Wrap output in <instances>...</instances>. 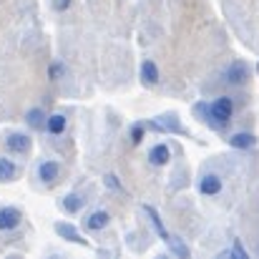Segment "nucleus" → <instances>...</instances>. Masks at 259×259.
Listing matches in <instances>:
<instances>
[{"label": "nucleus", "mask_w": 259, "mask_h": 259, "mask_svg": "<svg viewBox=\"0 0 259 259\" xmlns=\"http://www.w3.org/2000/svg\"><path fill=\"white\" fill-rule=\"evenodd\" d=\"M234 111H237V103H234V96H217L211 103H209V118L204 121L211 131H227L234 121Z\"/></svg>", "instance_id": "nucleus-1"}, {"label": "nucleus", "mask_w": 259, "mask_h": 259, "mask_svg": "<svg viewBox=\"0 0 259 259\" xmlns=\"http://www.w3.org/2000/svg\"><path fill=\"white\" fill-rule=\"evenodd\" d=\"M144 214L149 217V222H151V227L156 229V234L161 237V242H164V244H166V247L171 249V254H176V257H184V259H186L189 254H191V252H189V247H186V244H184L181 239H176V237H174L171 232L166 229V224L161 222V217H159V211H156L154 206L144 204Z\"/></svg>", "instance_id": "nucleus-2"}, {"label": "nucleus", "mask_w": 259, "mask_h": 259, "mask_svg": "<svg viewBox=\"0 0 259 259\" xmlns=\"http://www.w3.org/2000/svg\"><path fill=\"white\" fill-rule=\"evenodd\" d=\"M3 144H5V151L13 154V156H28L30 149H33V139L23 131H10Z\"/></svg>", "instance_id": "nucleus-3"}, {"label": "nucleus", "mask_w": 259, "mask_h": 259, "mask_svg": "<svg viewBox=\"0 0 259 259\" xmlns=\"http://www.w3.org/2000/svg\"><path fill=\"white\" fill-rule=\"evenodd\" d=\"M222 81L227 83V86H244L247 81H249V63H244V61H234V63H229L224 71H222Z\"/></svg>", "instance_id": "nucleus-4"}, {"label": "nucleus", "mask_w": 259, "mask_h": 259, "mask_svg": "<svg viewBox=\"0 0 259 259\" xmlns=\"http://www.w3.org/2000/svg\"><path fill=\"white\" fill-rule=\"evenodd\" d=\"M222 186H224V181H222V176L217 171L201 174L199 181H196V191L201 196H217V194H222Z\"/></svg>", "instance_id": "nucleus-5"}, {"label": "nucleus", "mask_w": 259, "mask_h": 259, "mask_svg": "<svg viewBox=\"0 0 259 259\" xmlns=\"http://www.w3.org/2000/svg\"><path fill=\"white\" fill-rule=\"evenodd\" d=\"M146 126H149V128H154V131H159V134H186V131H184V126L179 123L176 113H164V116H159V118L149 121Z\"/></svg>", "instance_id": "nucleus-6"}, {"label": "nucleus", "mask_w": 259, "mask_h": 259, "mask_svg": "<svg viewBox=\"0 0 259 259\" xmlns=\"http://www.w3.org/2000/svg\"><path fill=\"white\" fill-rule=\"evenodd\" d=\"M139 78L146 88H156L161 83V73H159V66L151 61V58H144L141 66H139Z\"/></svg>", "instance_id": "nucleus-7"}, {"label": "nucleus", "mask_w": 259, "mask_h": 259, "mask_svg": "<svg viewBox=\"0 0 259 259\" xmlns=\"http://www.w3.org/2000/svg\"><path fill=\"white\" fill-rule=\"evenodd\" d=\"M23 224V211L18 206H0V232H15Z\"/></svg>", "instance_id": "nucleus-8"}, {"label": "nucleus", "mask_w": 259, "mask_h": 259, "mask_svg": "<svg viewBox=\"0 0 259 259\" xmlns=\"http://www.w3.org/2000/svg\"><path fill=\"white\" fill-rule=\"evenodd\" d=\"M35 176H38V181H43L46 186H51V184H56L58 176H61V164L53 161V159H43V161L38 164V169H35Z\"/></svg>", "instance_id": "nucleus-9"}, {"label": "nucleus", "mask_w": 259, "mask_h": 259, "mask_svg": "<svg viewBox=\"0 0 259 259\" xmlns=\"http://www.w3.org/2000/svg\"><path fill=\"white\" fill-rule=\"evenodd\" d=\"M56 234L61 237V239H66V242H71V244H81V247H88V239L71 224V222H56Z\"/></svg>", "instance_id": "nucleus-10"}, {"label": "nucleus", "mask_w": 259, "mask_h": 259, "mask_svg": "<svg viewBox=\"0 0 259 259\" xmlns=\"http://www.w3.org/2000/svg\"><path fill=\"white\" fill-rule=\"evenodd\" d=\"M146 159H149V164L156 166V169L166 166V164L171 161V149H169V144H154V146L149 149Z\"/></svg>", "instance_id": "nucleus-11"}, {"label": "nucleus", "mask_w": 259, "mask_h": 259, "mask_svg": "<svg viewBox=\"0 0 259 259\" xmlns=\"http://www.w3.org/2000/svg\"><path fill=\"white\" fill-rule=\"evenodd\" d=\"M108 224H111V214L106 209H96V211H91L86 219H83V227H86L88 232H101Z\"/></svg>", "instance_id": "nucleus-12"}, {"label": "nucleus", "mask_w": 259, "mask_h": 259, "mask_svg": "<svg viewBox=\"0 0 259 259\" xmlns=\"http://www.w3.org/2000/svg\"><path fill=\"white\" fill-rule=\"evenodd\" d=\"M227 141H229L232 149H239V151H249V149L257 146V136H254L252 131H237V134H232Z\"/></svg>", "instance_id": "nucleus-13"}, {"label": "nucleus", "mask_w": 259, "mask_h": 259, "mask_svg": "<svg viewBox=\"0 0 259 259\" xmlns=\"http://www.w3.org/2000/svg\"><path fill=\"white\" fill-rule=\"evenodd\" d=\"M83 206H86V196L78 194V191H71V194H66V196L61 199V209H63L66 214H78Z\"/></svg>", "instance_id": "nucleus-14"}, {"label": "nucleus", "mask_w": 259, "mask_h": 259, "mask_svg": "<svg viewBox=\"0 0 259 259\" xmlns=\"http://www.w3.org/2000/svg\"><path fill=\"white\" fill-rule=\"evenodd\" d=\"M66 128H68V116H66V113H51V116H48L46 131H48L51 136H61V134H66Z\"/></svg>", "instance_id": "nucleus-15"}, {"label": "nucleus", "mask_w": 259, "mask_h": 259, "mask_svg": "<svg viewBox=\"0 0 259 259\" xmlns=\"http://www.w3.org/2000/svg\"><path fill=\"white\" fill-rule=\"evenodd\" d=\"M46 121H48V113H46L43 108H38V106L25 113V123H28L30 128H35V131H46Z\"/></svg>", "instance_id": "nucleus-16"}, {"label": "nucleus", "mask_w": 259, "mask_h": 259, "mask_svg": "<svg viewBox=\"0 0 259 259\" xmlns=\"http://www.w3.org/2000/svg\"><path fill=\"white\" fill-rule=\"evenodd\" d=\"M18 176V164H13L10 159H0V184L15 181Z\"/></svg>", "instance_id": "nucleus-17"}, {"label": "nucleus", "mask_w": 259, "mask_h": 259, "mask_svg": "<svg viewBox=\"0 0 259 259\" xmlns=\"http://www.w3.org/2000/svg\"><path fill=\"white\" fill-rule=\"evenodd\" d=\"M146 123H141V121H136V123H131V128H128V139H131V146H139L141 141H144V136H146Z\"/></svg>", "instance_id": "nucleus-18"}, {"label": "nucleus", "mask_w": 259, "mask_h": 259, "mask_svg": "<svg viewBox=\"0 0 259 259\" xmlns=\"http://www.w3.org/2000/svg\"><path fill=\"white\" fill-rule=\"evenodd\" d=\"M63 76H66V66H63L61 61H53L51 68H48V78H51V81H61Z\"/></svg>", "instance_id": "nucleus-19"}, {"label": "nucleus", "mask_w": 259, "mask_h": 259, "mask_svg": "<svg viewBox=\"0 0 259 259\" xmlns=\"http://www.w3.org/2000/svg\"><path fill=\"white\" fill-rule=\"evenodd\" d=\"M103 184H106L108 189H113V191H118V194H126V189L121 186V181H118V179H116L113 174H106V176H103Z\"/></svg>", "instance_id": "nucleus-20"}, {"label": "nucleus", "mask_w": 259, "mask_h": 259, "mask_svg": "<svg viewBox=\"0 0 259 259\" xmlns=\"http://www.w3.org/2000/svg\"><path fill=\"white\" fill-rule=\"evenodd\" d=\"M71 3H73V0H51V5H53L56 13H66V10L71 8Z\"/></svg>", "instance_id": "nucleus-21"}, {"label": "nucleus", "mask_w": 259, "mask_h": 259, "mask_svg": "<svg viewBox=\"0 0 259 259\" xmlns=\"http://www.w3.org/2000/svg\"><path fill=\"white\" fill-rule=\"evenodd\" d=\"M232 254H234V257H242V259H247V257H249V254L244 252V247H242L239 242H234V249H232Z\"/></svg>", "instance_id": "nucleus-22"}, {"label": "nucleus", "mask_w": 259, "mask_h": 259, "mask_svg": "<svg viewBox=\"0 0 259 259\" xmlns=\"http://www.w3.org/2000/svg\"><path fill=\"white\" fill-rule=\"evenodd\" d=\"M257 249H259V247H257Z\"/></svg>", "instance_id": "nucleus-23"}]
</instances>
